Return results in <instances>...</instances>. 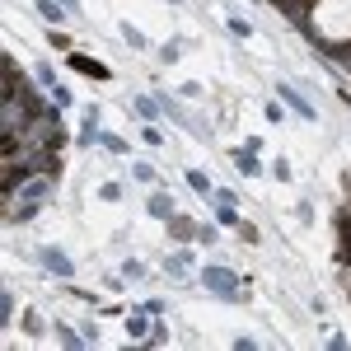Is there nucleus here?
<instances>
[{
    "mask_svg": "<svg viewBox=\"0 0 351 351\" xmlns=\"http://www.w3.org/2000/svg\"><path fill=\"white\" fill-rule=\"evenodd\" d=\"M56 342H66V347H80L84 337L75 332V328H66V324H56Z\"/></svg>",
    "mask_w": 351,
    "mask_h": 351,
    "instance_id": "2eb2a0df",
    "label": "nucleus"
},
{
    "mask_svg": "<svg viewBox=\"0 0 351 351\" xmlns=\"http://www.w3.org/2000/svg\"><path fill=\"white\" fill-rule=\"evenodd\" d=\"M132 108H136V117H145V122H155V117H160V108H155L150 99H136Z\"/></svg>",
    "mask_w": 351,
    "mask_h": 351,
    "instance_id": "f3484780",
    "label": "nucleus"
},
{
    "mask_svg": "<svg viewBox=\"0 0 351 351\" xmlns=\"http://www.w3.org/2000/svg\"><path fill=\"white\" fill-rule=\"evenodd\" d=\"M38 14H43V19H52V24H66V10H61L56 0H38Z\"/></svg>",
    "mask_w": 351,
    "mask_h": 351,
    "instance_id": "9d476101",
    "label": "nucleus"
},
{
    "mask_svg": "<svg viewBox=\"0 0 351 351\" xmlns=\"http://www.w3.org/2000/svg\"><path fill=\"white\" fill-rule=\"evenodd\" d=\"M183 52H188V43H164V47H160V56L169 61V66H173V61H178Z\"/></svg>",
    "mask_w": 351,
    "mask_h": 351,
    "instance_id": "a211bd4d",
    "label": "nucleus"
},
{
    "mask_svg": "<svg viewBox=\"0 0 351 351\" xmlns=\"http://www.w3.org/2000/svg\"><path fill=\"white\" fill-rule=\"evenodd\" d=\"M234 164H239V173H243V178H258V173H263V169H258V160H253V150H248V145H243V150H234Z\"/></svg>",
    "mask_w": 351,
    "mask_h": 351,
    "instance_id": "423d86ee",
    "label": "nucleus"
},
{
    "mask_svg": "<svg viewBox=\"0 0 351 351\" xmlns=\"http://www.w3.org/2000/svg\"><path fill=\"white\" fill-rule=\"evenodd\" d=\"M150 216H155V220H169V216H173V202H169V192H155V197H150Z\"/></svg>",
    "mask_w": 351,
    "mask_h": 351,
    "instance_id": "0eeeda50",
    "label": "nucleus"
},
{
    "mask_svg": "<svg viewBox=\"0 0 351 351\" xmlns=\"http://www.w3.org/2000/svg\"><path fill=\"white\" fill-rule=\"evenodd\" d=\"M216 220H220V225H234V230H239V211H234V202H220Z\"/></svg>",
    "mask_w": 351,
    "mask_h": 351,
    "instance_id": "4468645a",
    "label": "nucleus"
},
{
    "mask_svg": "<svg viewBox=\"0 0 351 351\" xmlns=\"http://www.w3.org/2000/svg\"><path fill=\"white\" fill-rule=\"evenodd\" d=\"M150 319H155V314H150V309H145V304H141V309H132V314H127V337H136V342H150Z\"/></svg>",
    "mask_w": 351,
    "mask_h": 351,
    "instance_id": "7ed1b4c3",
    "label": "nucleus"
},
{
    "mask_svg": "<svg viewBox=\"0 0 351 351\" xmlns=\"http://www.w3.org/2000/svg\"><path fill=\"white\" fill-rule=\"evenodd\" d=\"M38 263H43V267L52 271V276H61V281H66V276H71V258H61V253H56V248H38Z\"/></svg>",
    "mask_w": 351,
    "mask_h": 351,
    "instance_id": "20e7f679",
    "label": "nucleus"
},
{
    "mask_svg": "<svg viewBox=\"0 0 351 351\" xmlns=\"http://www.w3.org/2000/svg\"><path fill=\"white\" fill-rule=\"evenodd\" d=\"M122 38H127V47H136V52H145L150 43H145V33H136L132 24H122Z\"/></svg>",
    "mask_w": 351,
    "mask_h": 351,
    "instance_id": "ddd939ff",
    "label": "nucleus"
},
{
    "mask_svg": "<svg viewBox=\"0 0 351 351\" xmlns=\"http://www.w3.org/2000/svg\"><path fill=\"white\" fill-rule=\"evenodd\" d=\"M239 239H243V243H258V230H253V225H243V220H239Z\"/></svg>",
    "mask_w": 351,
    "mask_h": 351,
    "instance_id": "393cba45",
    "label": "nucleus"
},
{
    "mask_svg": "<svg viewBox=\"0 0 351 351\" xmlns=\"http://www.w3.org/2000/svg\"><path fill=\"white\" fill-rule=\"evenodd\" d=\"M132 178H136V183H155V164L136 160V164H132Z\"/></svg>",
    "mask_w": 351,
    "mask_h": 351,
    "instance_id": "f8f14e48",
    "label": "nucleus"
},
{
    "mask_svg": "<svg viewBox=\"0 0 351 351\" xmlns=\"http://www.w3.org/2000/svg\"><path fill=\"white\" fill-rule=\"evenodd\" d=\"M52 104H56V108H71V104H75V94H71L66 84H52Z\"/></svg>",
    "mask_w": 351,
    "mask_h": 351,
    "instance_id": "dca6fc26",
    "label": "nucleus"
},
{
    "mask_svg": "<svg viewBox=\"0 0 351 351\" xmlns=\"http://www.w3.org/2000/svg\"><path fill=\"white\" fill-rule=\"evenodd\" d=\"M141 141H145V145H164V132L155 122H145V127H141Z\"/></svg>",
    "mask_w": 351,
    "mask_h": 351,
    "instance_id": "6ab92c4d",
    "label": "nucleus"
},
{
    "mask_svg": "<svg viewBox=\"0 0 351 351\" xmlns=\"http://www.w3.org/2000/svg\"><path fill=\"white\" fill-rule=\"evenodd\" d=\"M271 178H276V183H291V164L276 160V164H271Z\"/></svg>",
    "mask_w": 351,
    "mask_h": 351,
    "instance_id": "5701e85b",
    "label": "nucleus"
},
{
    "mask_svg": "<svg viewBox=\"0 0 351 351\" xmlns=\"http://www.w3.org/2000/svg\"><path fill=\"white\" fill-rule=\"evenodd\" d=\"M19 324H24L28 337H38V332H43V319H38V309H24V314H19Z\"/></svg>",
    "mask_w": 351,
    "mask_h": 351,
    "instance_id": "9b49d317",
    "label": "nucleus"
},
{
    "mask_svg": "<svg viewBox=\"0 0 351 351\" xmlns=\"http://www.w3.org/2000/svg\"><path fill=\"white\" fill-rule=\"evenodd\" d=\"M188 188H192V192H202V197H211V192H216V188H211V178H206L202 169H188Z\"/></svg>",
    "mask_w": 351,
    "mask_h": 351,
    "instance_id": "1a4fd4ad",
    "label": "nucleus"
},
{
    "mask_svg": "<svg viewBox=\"0 0 351 351\" xmlns=\"http://www.w3.org/2000/svg\"><path fill=\"white\" fill-rule=\"evenodd\" d=\"M104 145H108L112 155H127V141H122V136H112V132H104Z\"/></svg>",
    "mask_w": 351,
    "mask_h": 351,
    "instance_id": "4be33fe9",
    "label": "nucleus"
},
{
    "mask_svg": "<svg viewBox=\"0 0 351 351\" xmlns=\"http://www.w3.org/2000/svg\"><path fill=\"white\" fill-rule=\"evenodd\" d=\"M61 5H66V10H80V0H61Z\"/></svg>",
    "mask_w": 351,
    "mask_h": 351,
    "instance_id": "a878e982",
    "label": "nucleus"
},
{
    "mask_svg": "<svg viewBox=\"0 0 351 351\" xmlns=\"http://www.w3.org/2000/svg\"><path fill=\"white\" fill-rule=\"evenodd\" d=\"M225 24H230V33H234V38H253V24H248V19H239V14H234V19H225Z\"/></svg>",
    "mask_w": 351,
    "mask_h": 351,
    "instance_id": "aec40b11",
    "label": "nucleus"
},
{
    "mask_svg": "<svg viewBox=\"0 0 351 351\" xmlns=\"http://www.w3.org/2000/svg\"><path fill=\"white\" fill-rule=\"evenodd\" d=\"M281 99H286V104H291V108H295L300 117H304V122H314V108H309V99H300L291 84H281Z\"/></svg>",
    "mask_w": 351,
    "mask_h": 351,
    "instance_id": "39448f33",
    "label": "nucleus"
},
{
    "mask_svg": "<svg viewBox=\"0 0 351 351\" xmlns=\"http://www.w3.org/2000/svg\"><path fill=\"white\" fill-rule=\"evenodd\" d=\"M169 234H173V239H192L197 230H192V220H188V216H169Z\"/></svg>",
    "mask_w": 351,
    "mask_h": 351,
    "instance_id": "6e6552de",
    "label": "nucleus"
},
{
    "mask_svg": "<svg viewBox=\"0 0 351 351\" xmlns=\"http://www.w3.org/2000/svg\"><path fill=\"white\" fill-rule=\"evenodd\" d=\"M66 66H71V71H80V75H89V80H112L108 66H99L94 56H84V52H66Z\"/></svg>",
    "mask_w": 351,
    "mask_h": 351,
    "instance_id": "f03ea898",
    "label": "nucleus"
},
{
    "mask_svg": "<svg viewBox=\"0 0 351 351\" xmlns=\"http://www.w3.org/2000/svg\"><path fill=\"white\" fill-rule=\"evenodd\" d=\"M122 276H145V263H136V258H127V267H122Z\"/></svg>",
    "mask_w": 351,
    "mask_h": 351,
    "instance_id": "b1692460",
    "label": "nucleus"
},
{
    "mask_svg": "<svg viewBox=\"0 0 351 351\" xmlns=\"http://www.w3.org/2000/svg\"><path fill=\"white\" fill-rule=\"evenodd\" d=\"M47 43H52L56 52H71V33H61V28H52V33H47Z\"/></svg>",
    "mask_w": 351,
    "mask_h": 351,
    "instance_id": "412c9836",
    "label": "nucleus"
},
{
    "mask_svg": "<svg viewBox=\"0 0 351 351\" xmlns=\"http://www.w3.org/2000/svg\"><path fill=\"white\" fill-rule=\"evenodd\" d=\"M202 286H206V291H211V295H220V300H230V304H243V281L239 276H234V271L230 267H202Z\"/></svg>",
    "mask_w": 351,
    "mask_h": 351,
    "instance_id": "f257e3e1",
    "label": "nucleus"
}]
</instances>
